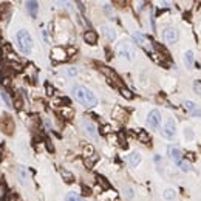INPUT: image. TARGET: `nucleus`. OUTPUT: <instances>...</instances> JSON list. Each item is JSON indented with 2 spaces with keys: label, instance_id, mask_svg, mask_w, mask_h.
Segmentation results:
<instances>
[{
  "label": "nucleus",
  "instance_id": "obj_6",
  "mask_svg": "<svg viewBox=\"0 0 201 201\" xmlns=\"http://www.w3.org/2000/svg\"><path fill=\"white\" fill-rule=\"evenodd\" d=\"M0 129H2V132L6 133V135H11V133H13V130H14V122H13V119H11L10 115H5V116L0 118Z\"/></svg>",
  "mask_w": 201,
  "mask_h": 201
},
{
  "label": "nucleus",
  "instance_id": "obj_32",
  "mask_svg": "<svg viewBox=\"0 0 201 201\" xmlns=\"http://www.w3.org/2000/svg\"><path fill=\"white\" fill-rule=\"evenodd\" d=\"M98 179H99V182H100V184H102L104 187H108V182H107V181H105L102 176H98Z\"/></svg>",
  "mask_w": 201,
  "mask_h": 201
},
{
  "label": "nucleus",
  "instance_id": "obj_9",
  "mask_svg": "<svg viewBox=\"0 0 201 201\" xmlns=\"http://www.w3.org/2000/svg\"><path fill=\"white\" fill-rule=\"evenodd\" d=\"M167 152H169L170 159L175 162V164H179V162L182 161V153H181V150H179L178 147H175V145H169Z\"/></svg>",
  "mask_w": 201,
  "mask_h": 201
},
{
  "label": "nucleus",
  "instance_id": "obj_8",
  "mask_svg": "<svg viewBox=\"0 0 201 201\" xmlns=\"http://www.w3.org/2000/svg\"><path fill=\"white\" fill-rule=\"evenodd\" d=\"M80 125H82V129L85 130V133L90 136L91 139H96V138H98V130H96L95 124L91 122V121H88V119H82Z\"/></svg>",
  "mask_w": 201,
  "mask_h": 201
},
{
  "label": "nucleus",
  "instance_id": "obj_20",
  "mask_svg": "<svg viewBox=\"0 0 201 201\" xmlns=\"http://www.w3.org/2000/svg\"><path fill=\"white\" fill-rule=\"evenodd\" d=\"M162 198L164 200H175L176 198V190L175 189H166L162 192Z\"/></svg>",
  "mask_w": 201,
  "mask_h": 201
},
{
  "label": "nucleus",
  "instance_id": "obj_19",
  "mask_svg": "<svg viewBox=\"0 0 201 201\" xmlns=\"http://www.w3.org/2000/svg\"><path fill=\"white\" fill-rule=\"evenodd\" d=\"M0 96H2L3 102H5V105H6L8 108H11V107H13V100H11V98H10V95H8V91H6V90H2V91H0Z\"/></svg>",
  "mask_w": 201,
  "mask_h": 201
},
{
  "label": "nucleus",
  "instance_id": "obj_30",
  "mask_svg": "<svg viewBox=\"0 0 201 201\" xmlns=\"http://www.w3.org/2000/svg\"><path fill=\"white\" fill-rule=\"evenodd\" d=\"M76 73H77V70H76V68H73V67L67 70V74H68V76H76Z\"/></svg>",
  "mask_w": 201,
  "mask_h": 201
},
{
  "label": "nucleus",
  "instance_id": "obj_15",
  "mask_svg": "<svg viewBox=\"0 0 201 201\" xmlns=\"http://www.w3.org/2000/svg\"><path fill=\"white\" fill-rule=\"evenodd\" d=\"M184 65H186L189 70L194 68L195 60H194V53H192V51H186V53H184Z\"/></svg>",
  "mask_w": 201,
  "mask_h": 201
},
{
  "label": "nucleus",
  "instance_id": "obj_10",
  "mask_svg": "<svg viewBox=\"0 0 201 201\" xmlns=\"http://www.w3.org/2000/svg\"><path fill=\"white\" fill-rule=\"evenodd\" d=\"M51 56H53V59L56 60V62H63L67 59V51L63 50L62 47H54L53 48V51H51Z\"/></svg>",
  "mask_w": 201,
  "mask_h": 201
},
{
  "label": "nucleus",
  "instance_id": "obj_7",
  "mask_svg": "<svg viewBox=\"0 0 201 201\" xmlns=\"http://www.w3.org/2000/svg\"><path fill=\"white\" fill-rule=\"evenodd\" d=\"M178 37H179V34H178L176 28H166L162 31V39L166 40L167 43H176Z\"/></svg>",
  "mask_w": 201,
  "mask_h": 201
},
{
  "label": "nucleus",
  "instance_id": "obj_31",
  "mask_svg": "<svg viewBox=\"0 0 201 201\" xmlns=\"http://www.w3.org/2000/svg\"><path fill=\"white\" fill-rule=\"evenodd\" d=\"M186 138H187V139H192V138H194V133H192V129H186Z\"/></svg>",
  "mask_w": 201,
  "mask_h": 201
},
{
  "label": "nucleus",
  "instance_id": "obj_25",
  "mask_svg": "<svg viewBox=\"0 0 201 201\" xmlns=\"http://www.w3.org/2000/svg\"><path fill=\"white\" fill-rule=\"evenodd\" d=\"M121 93H122V96H124L125 99H132V98H133L132 91H130V90H127V88H124V87L121 88Z\"/></svg>",
  "mask_w": 201,
  "mask_h": 201
},
{
  "label": "nucleus",
  "instance_id": "obj_3",
  "mask_svg": "<svg viewBox=\"0 0 201 201\" xmlns=\"http://www.w3.org/2000/svg\"><path fill=\"white\" fill-rule=\"evenodd\" d=\"M175 135H176V124L172 118H167L162 125V136L167 139H172V138H175Z\"/></svg>",
  "mask_w": 201,
  "mask_h": 201
},
{
  "label": "nucleus",
  "instance_id": "obj_33",
  "mask_svg": "<svg viewBox=\"0 0 201 201\" xmlns=\"http://www.w3.org/2000/svg\"><path fill=\"white\" fill-rule=\"evenodd\" d=\"M47 95H50V96H53V95H54V90H53V87H51V85H47Z\"/></svg>",
  "mask_w": 201,
  "mask_h": 201
},
{
  "label": "nucleus",
  "instance_id": "obj_11",
  "mask_svg": "<svg viewBox=\"0 0 201 201\" xmlns=\"http://www.w3.org/2000/svg\"><path fill=\"white\" fill-rule=\"evenodd\" d=\"M100 31H102V34L105 36V39H108L110 42L116 40V31L112 28V26H107V25H104V26H100Z\"/></svg>",
  "mask_w": 201,
  "mask_h": 201
},
{
  "label": "nucleus",
  "instance_id": "obj_12",
  "mask_svg": "<svg viewBox=\"0 0 201 201\" xmlns=\"http://www.w3.org/2000/svg\"><path fill=\"white\" fill-rule=\"evenodd\" d=\"M17 176H19V181H20V184L22 186H26L28 184V172H26V169L23 166H19L17 167Z\"/></svg>",
  "mask_w": 201,
  "mask_h": 201
},
{
  "label": "nucleus",
  "instance_id": "obj_16",
  "mask_svg": "<svg viewBox=\"0 0 201 201\" xmlns=\"http://www.w3.org/2000/svg\"><path fill=\"white\" fill-rule=\"evenodd\" d=\"M84 40H85L87 43H90V45H95V43L98 42V36H96L95 31H85V34H84Z\"/></svg>",
  "mask_w": 201,
  "mask_h": 201
},
{
  "label": "nucleus",
  "instance_id": "obj_29",
  "mask_svg": "<svg viewBox=\"0 0 201 201\" xmlns=\"http://www.w3.org/2000/svg\"><path fill=\"white\" fill-rule=\"evenodd\" d=\"M6 197V187L5 184H0V200H3Z\"/></svg>",
  "mask_w": 201,
  "mask_h": 201
},
{
  "label": "nucleus",
  "instance_id": "obj_1",
  "mask_svg": "<svg viewBox=\"0 0 201 201\" xmlns=\"http://www.w3.org/2000/svg\"><path fill=\"white\" fill-rule=\"evenodd\" d=\"M73 96L76 98V100L79 104H82L87 108H93L98 105V98L96 95L91 91L90 88L84 87V85H76L73 88Z\"/></svg>",
  "mask_w": 201,
  "mask_h": 201
},
{
  "label": "nucleus",
  "instance_id": "obj_2",
  "mask_svg": "<svg viewBox=\"0 0 201 201\" xmlns=\"http://www.w3.org/2000/svg\"><path fill=\"white\" fill-rule=\"evenodd\" d=\"M16 42H17L19 50L23 54H30L31 53V50H33V37L26 30H20L16 34Z\"/></svg>",
  "mask_w": 201,
  "mask_h": 201
},
{
  "label": "nucleus",
  "instance_id": "obj_13",
  "mask_svg": "<svg viewBox=\"0 0 201 201\" xmlns=\"http://www.w3.org/2000/svg\"><path fill=\"white\" fill-rule=\"evenodd\" d=\"M127 162L130 164V167H136L141 162V153L139 152H132L129 156H127Z\"/></svg>",
  "mask_w": 201,
  "mask_h": 201
},
{
  "label": "nucleus",
  "instance_id": "obj_27",
  "mask_svg": "<svg viewBox=\"0 0 201 201\" xmlns=\"http://www.w3.org/2000/svg\"><path fill=\"white\" fill-rule=\"evenodd\" d=\"M194 90H195V93L201 98V82H194Z\"/></svg>",
  "mask_w": 201,
  "mask_h": 201
},
{
  "label": "nucleus",
  "instance_id": "obj_34",
  "mask_svg": "<svg viewBox=\"0 0 201 201\" xmlns=\"http://www.w3.org/2000/svg\"><path fill=\"white\" fill-rule=\"evenodd\" d=\"M85 152H87L88 155H91V153H93V147H90V145H87V147H85Z\"/></svg>",
  "mask_w": 201,
  "mask_h": 201
},
{
  "label": "nucleus",
  "instance_id": "obj_17",
  "mask_svg": "<svg viewBox=\"0 0 201 201\" xmlns=\"http://www.w3.org/2000/svg\"><path fill=\"white\" fill-rule=\"evenodd\" d=\"M26 10L31 14V17L37 16V10H39V3L37 2H26Z\"/></svg>",
  "mask_w": 201,
  "mask_h": 201
},
{
  "label": "nucleus",
  "instance_id": "obj_14",
  "mask_svg": "<svg viewBox=\"0 0 201 201\" xmlns=\"http://www.w3.org/2000/svg\"><path fill=\"white\" fill-rule=\"evenodd\" d=\"M133 39H135V42L138 43V45H141V47H145V48L149 47V40H147V37H145L142 33L135 31V33H133Z\"/></svg>",
  "mask_w": 201,
  "mask_h": 201
},
{
  "label": "nucleus",
  "instance_id": "obj_28",
  "mask_svg": "<svg viewBox=\"0 0 201 201\" xmlns=\"http://www.w3.org/2000/svg\"><path fill=\"white\" fill-rule=\"evenodd\" d=\"M124 195H125V198H133L135 194H133V190H132L130 187H125V189H124Z\"/></svg>",
  "mask_w": 201,
  "mask_h": 201
},
{
  "label": "nucleus",
  "instance_id": "obj_21",
  "mask_svg": "<svg viewBox=\"0 0 201 201\" xmlns=\"http://www.w3.org/2000/svg\"><path fill=\"white\" fill-rule=\"evenodd\" d=\"M178 167H179V170H181V172H184V173H187V172H190V170H192L190 162H189V161H186V159H182V161L178 164Z\"/></svg>",
  "mask_w": 201,
  "mask_h": 201
},
{
  "label": "nucleus",
  "instance_id": "obj_4",
  "mask_svg": "<svg viewBox=\"0 0 201 201\" xmlns=\"http://www.w3.org/2000/svg\"><path fill=\"white\" fill-rule=\"evenodd\" d=\"M118 54H119L121 57H124V59H127V60H133V57H135V50H133V47L130 43H121L119 47H118Z\"/></svg>",
  "mask_w": 201,
  "mask_h": 201
},
{
  "label": "nucleus",
  "instance_id": "obj_22",
  "mask_svg": "<svg viewBox=\"0 0 201 201\" xmlns=\"http://www.w3.org/2000/svg\"><path fill=\"white\" fill-rule=\"evenodd\" d=\"M60 175H62V178L65 179L67 182H73V181H74V176H73L71 173L68 170H65V169H60Z\"/></svg>",
  "mask_w": 201,
  "mask_h": 201
},
{
  "label": "nucleus",
  "instance_id": "obj_24",
  "mask_svg": "<svg viewBox=\"0 0 201 201\" xmlns=\"http://www.w3.org/2000/svg\"><path fill=\"white\" fill-rule=\"evenodd\" d=\"M184 107L187 108L189 112H192V113H194L195 110H198V108H197V104H194L192 100H186V102H184Z\"/></svg>",
  "mask_w": 201,
  "mask_h": 201
},
{
  "label": "nucleus",
  "instance_id": "obj_5",
  "mask_svg": "<svg viewBox=\"0 0 201 201\" xmlns=\"http://www.w3.org/2000/svg\"><path fill=\"white\" fill-rule=\"evenodd\" d=\"M161 121H162V118H161V113L158 110H152L149 113V116H147V125L150 127V129H153V130L159 129Z\"/></svg>",
  "mask_w": 201,
  "mask_h": 201
},
{
  "label": "nucleus",
  "instance_id": "obj_23",
  "mask_svg": "<svg viewBox=\"0 0 201 201\" xmlns=\"http://www.w3.org/2000/svg\"><path fill=\"white\" fill-rule=\"evenodd\" d=\"M65 201H84L77 194H74V192H70V194H67L65 197Z\"/></svg>",
  "mask_w": 201,
  "mask_h": 201
},
{
  "label": "nucleus",
  "instance_id": "obj_26",
  "mask_svg": "<svg viewBox=\"0 0 201 201\" xmlns=\"http://www.w3.org/2000/svg\"><path fill=\"white\" fill-rule=\"evenodd\" d=\"M139 139H141V142H149L150 141V136L145 133V132H139Z\"/></svg>",
  "mask_w": 201,
  "mask_h": 201
},
{
  "label": "nucleus",
  "instance_id": "obj_18",
  "mask_svg": "<svg viewBox=\"0 0 201 201\" xmlns=\"http://www.w3.org/2000/svg\"><path fill=\"white\" fill-rule=\"evenodd\" d=\"M100 71L102 73H105V74L110 77V79H113V82H116V84H121V80H119V77H118L115 73L110 70V68H107V67H100Z\"/></svg>",
  "mask_w": 201,
  "mask_h": 201
},
{
  "label": "nucleus",
  "instance_id": "obj_35",
  "mask_svg": "<svg viewBox=\"0 0 201 201\" xmlns=\"http://www.w3.org/2000/svg\"><path fill=\"white\" fill-rule=\"evenodd\" d=\"M10 200H11V201H19V197H17V195H16V194H13V195H11V198H10Z\"/></svg>",
  "mask_w": 201,
  "mask_h": 201
}]
</instances>
